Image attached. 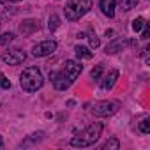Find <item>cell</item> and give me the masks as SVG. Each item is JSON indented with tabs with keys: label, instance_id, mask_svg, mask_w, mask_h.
<instances>
[{
	"label": "cell",
	"instance_id": "1",
	"mask_svg": "<svg viewBox=\"0 0 150 150\" xmlns=\"http://www.w3.org/2000/svg\"><path fill=\"white\" fill-rule=\"evenodd\" d=\"M101 132H103V124H92V125H88L85 131H81L80 134H76L72 139H71V145L72 146H76V148H87V146H92L97 139H99V136H101Z\"/></svg>",
	"mask_w": 150,
	"mask_h": 150
},
{
	"label": "cell",
	"instance_id": "2",
	"mask_svg": "<svg viewBox=\"0 0 150 150\" xmlns=\"http://www.w3.org/2000/svg\"><path fill=\"white\" fill-rule=\"evenodd\" d=\"M42 74L37 67H27L20 76V85L25 92H35L42 87Z\"/></svg>",
	"mask_w": 150,
	"mask_h": 150
},
{
	"label": "cell",
	"instance_id": "3",
	"mask_svg": "<svg viewBox=\"0 0 150 150\" xmlns=\"http://www.w3.org/2000/svg\"><path fill=\"white\" fill-rule=\"evenodd\" d=\"M92 9V0H67L65 4V18L71 21H76L85 16Z\"/></svg>",
	"mask_w": 150,
	"mask_h": 150
},
{
	"label": "cell",
	"instance_id": "4",
	"mask_svg": "<svg viewBox=\"0 0 150 150\" xmlns=\"http://www.w3.org/2000/svg\"><path fill=\"white\" fill-rule=\"evenodd\" d=\"M120 104L117 101H101L97 104H94L92 108V113L96 117H110V115H115L118 111Z\"/></svg>",
	"mask_w": 150,
	"mask_h": 150
},
{
	"label": "cell",
	"instance_id": "5",
	"mask_svg": "<svg viewBox=\"0 0 150 150\" xmlns=\"http://www.w3.org/2000/svg\"><path fill=\"white\" fill-rule=\"evenodd\" d=\"M83 71V65L80 64V62H76V60H65V64H64V69H62V72L65 74V76L71 80V81H74L78 76H80V72Z\"/></svg>",
	"mask_w": 150,
	"mask_h": 150
},
{
	"label": "cell",
	"instance_id": "6",
	"mask_svg": "<svg viewBox=\"0 0 150 150\" xmlns=\"http://www.w3.org/2000/svg\"><path fill=\"white\" fill-rule=\"evenodd\" d=\"M55 50H57L55 41H42V42H39L32 48V55L34 57H46V55H51Z\"/></svg>",
	"mask_w": 150,
	"mask_h": 150
},
{
	"label": "cell",
	"instance_id": "7",
	"mask_svg": "<svg viewBox=\"0 0 150 150\" xmlns=\"http://www.w3.org/2000/svg\"><path fill=\"white\" fill-rule=\"evenodd\" d=\"M27 58V55H25V51H20V50H13V51H6L4 55H2V60L7 64V65H18V64H21L23 60Z\"/></svg>",
	"mask_w": 150,
	"mask_h": 150
},
{
	"label": "cell",
	"instance_id": "8",
	"mask_svg": "<svg viewBox=\"0 0 150 150\" xmlns=\"http://www.w3.org/2000/svg\"><path fill=\"white\" fill-rule=\"evenodd\" d=\"M50 78H51L53 87H55L57 90H65V88H69V85L72 83L62 71H60V72H53V74H50Z\"/></svg>",
	"mask_w": 150,
	"mask_h": 150
},
{
	"label": "cell",
	"instance_id": "9",
	"mask_svg": "<svg viewBox=\"0 0 150 150\" xmlns=\"http://www.w3.org/2000/svg\"><path fill=\"white\" fill-rule=\"evenodd\" d=\"M39 30V21L37 20H25L21 25H20V32L23 35H32L34 32Z\"/></svg>",
	"mask_w": 150,
	"mask_h": 150
},
{
	"label": "cell",
	"instance_id": "10",
	"mask_svg": "<svg viewBox=\"0 0 150 150\" xmlns=\"http://www.w3.org/2000/svg\"><path fill=\"white\" fill-rule=\"evenodd\" d=\"M125 46H129V42H127L125 39H115V41H111V42L106 46V53H110V55L118 53V51H122Z\"/></svg>",
	"mask_w": 150,
	"mask_h": 150
},
{
	"label": "cell",
	"instance_id": "11",
	"mask_svg": "<svg viewBox=\"0 0 150 150\" xmlns=\"http://www.w3.org/2000/svg\"><path fill=\"white\" fill-rule=\"evenodd\" d=\"M99 6H101L103 14H106L108 18H113L115 16V0H101Z\"/></svg>",
	"mask_w": 150,
	"mask_h": 150
},
{
	"label": "cell",
	"instance_id": "12",
	"mask_svg": "<svg viewBox=\"0 0 150 150\" xmlns=\"http://www.w3.org/2000/svg\"><path fill=\"white\" fill-rule=\"evenodd\" d=\"M117 80H118V71H110V74L103 80V83H101V87L104 88V90H110L115 83H117Z\"/></svg>",
	"mask_w": 150,
	"mask_h": 150
},
{
	"label": "cell",
	"instance_id": "13",
	"mask_svg": "<svg viewBox=\"0 0 150 150\" xmlns=\"http://www.w3.org/2000/svg\"><path fill=\"white\" fill-rule=\"evenodd\" d=\"M74 53H76L78 58H92V51L85 46H76L74 48Z\"/></svg>",
	"mask_w": 150,
	"mask_h": 150
},
{
	"label": "cell",
	"instance_id": "14",
	"mask_svg": "<svg viewBox=\"0 0 150 150\" xmlns=\"http://www.w3.org/2000/svg\"><path fill=\"white\" fill-rule=\"evenodd\" d=\"M138 2H139V0H120V9L127 13V11L134 9L138 6Z\"/></svg>",
	"mask_w": 150,
	"mask_h": 150
},
{
	"label": "cell",
	"instance_id": "15",
	"mask_svg": "<svg viewBox=\"0 0 150 150\" xmlns=\"http://www.w3.org/2000/svg\"><path fill=\"white\" fill-rule=\"evenodd\" d=\"M118 148H120V141L117 138H111L110 141H106L103 145V150H118Z\"/></svg>",
	"mask_w": 150,
	"mask_h": 150
},
{
	"label": "cell",
	"instance_id": "16",
	"mask_svg": "<svg viewBox=\"0 0 150 150\" xmlns=\"http://www.w3.org/2000/svg\"><path fill=\"white\" fill-rule=\"evenodd\" d=\"M13 39H14V34H13V32H6V34H2V35H0V44H2V46H6V44H9Z\"/></svg>",
	"mask_w": 150,
	"mask_h": 150
},
{
	"label": "cell",
	"instance_id": "17",
	"mask_svg": "<svg viewBox=\"0 0 150 150\" xmlns=\"http://www.w3.org/2000/svg\"><path fill=\"white\" fill-rule=\"evenodd\" d=\"M58 25H60V20H58V16H57V14H53V16L50 18V25H48V28L53 32V30H57V28H58Z\"/></svg>",
	"mask_w": 150,
	"mask_h": 150
},
{
	"label": "cell",
	"instance_id": "18",
	"mask_svg": "<svg viewBox=\"0 0 150 150\" xmlns=\"http://www.w3.org/2000/svg\"><path fill=\"white\" fill-rule=\"evenodd\" d=\"M143 25H145V20L139 16V18H136V20L132 21V30H134V32H139V30L143 28Z\"/></svg>",
	"mask_w": 150,
	"mask_h": 150
},
{
	"label": "cell",
	"instance_id": "19",
	"mask_svg": "<svg viewBox=\"0 0 150 150\" xmlns=\"http://www.w3.org/2000/svg\"><path fill=\"white\" fill-rule=\"evenodd\" d=\"M139 131H141L143 134L150 132V118H145V120H141V124H139Z\"/></svg>",
	"mask_w": 150,
	"mask_h": 150
},
{
	"label": "cell",
	"instance_id": "20",
	"mask_svg": "<svg viewBox=\"0 0 150 150\" xmlns=\"http://www.w3.org/2000/svg\"><path fill=\"white\" fill-rule=\"evenodd\" d=\"M101 74H103V67H101V65H96V67L92 69V72H90V76H92L94 80H97Z\"/></svg>",
	"mask_w": 150,
	"mask_h": 150
},
{
	"label": "cell",
	"instance_id": "21",
	"mask_svg": "<svg viewBox=\"0 0 150 150\" xmlns=\"http://www.w3.org/2000/svg\"><path fill=\"white\" fill-rule=\"evenodd\" d=\"M0 87H2V88H9V87H11V81L4 76L2 72H0Z\"/></svg>",
	"mask_w": 150,
	"mask_h": 150
},
{
	"label": "cell",
	"instance_id": "22",
	"mask_svg": "<svg viewBox=\"0 0 150 150\" xmlns=\"http://www.w3.org/2000/svg\"><path fill=\"white\" fill-rule=\"evenodd\" d=\"M88 41H90V46H92V48H99V44H101V42H99V39H97L96 35H90V37H88Z\"/></svg>",
	"mask_w": 150,
	"mask_h": 150
},
{
	"label": "cell",
	"instance_id": "23",
	"mask_svg": "<svg viewBox=\"0 0 150 150\" xmlns=\"http://www.w3.org/2000/svg\"><path fill=\"white\" fill-rule=\"evenodd\" d=\"M148 34H150V28H148V23L143 25V34H141V39H148Z\"/></svg>",
	"mask_w": 150,
	"mask_h": 150
},
{
	"label": "cell",
	"instance_id": "24",
	"mask_svg": "<svg viewBox=\"0 0 150 150\" xmlns=\"http://www.w3.org/2000/svg\"><path fill=\"white\" fill-rule=\"evenodd\" d=\"M4 2H21V0H0V4H4Z\"/></svg>",
	"mask_w": 150,
	"mask_h": 150
},
{
	"label": "cell",
	"instance_id": "25",
	"mask_svg": "<svg viewBox=\"0 0 150 150\" xmlns=\"http://www.w3.org/2000/svg\"><path fill=\"white\" fill-rule=\"evenodd\" d=\"M0 148H2V139H0Z\"/></svg>",
	"mask_w": 150,
	"mask_h": 150
}]
</instances>
